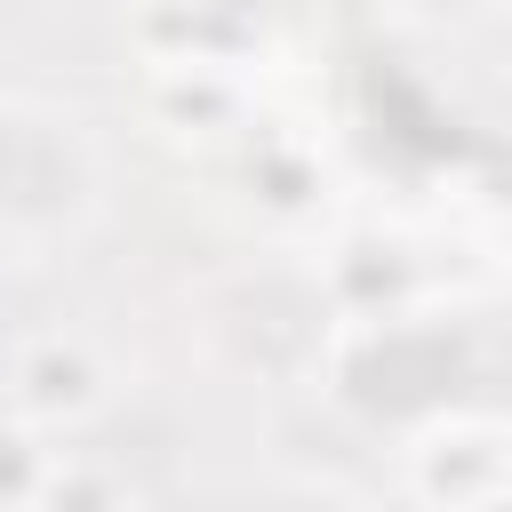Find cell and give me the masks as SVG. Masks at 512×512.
Instances as JSON below:
<instances>
[{"label": "cell", "mask_w": 512, "mask_h": 512, "mask_svg": "<svg viewBox=\"0 0 512 512\" xmlns=\"http://www.w3.org/2000/svg\"><path fill=\"white\" fill-rule=\"evenodd\" d=\"M120 392L112 352L88 328H40L8 352V408L40 432H80L88 416H104Z\"/></svg>", "instance_id": "cell-2"}, {"label": "cell", "mask_w": 512, "mask_h": 512, "mask_svg": "<svg viewBox=\"0 0 512 512\" xmlns=\"http://www.w3.org/2000/svg\"><path fill=\"white\" fill-rule=\"evenodd\" d=\"M120 496H128V480H120V472H104V464H80L72 448H56V456H48L40 504H64V512H72V504H120Z\"/></svg>", "instance_id": "cell-7"}, {"label": "cell", "mask_w": 512, "mask_h": 512, "mask_svg": "<svg viewBox=\"0 0 512 512\" xmlns=\"http://www.w3.org/2000/svg\"><path fill=\"white\" fill-rule=\"evenodd\" d=\"M16 248H24V240H16V232H8V224H0V280H8V272H16Z\"/></svg>", "instance_id": "cell-9"}, {"label": "cell", "mask_w": 512, "mask_h": 512, "mask_svg": "<svg viewBox=\"0 0 512 512\" xmlns=\"http://www.w3.org/2000/svg\"><path fill=\"white\" fill-rule=\"evenodd\" d=\"M48 432L40 424H0V512H24V504H40V480H48Z\"/></svg>", "instance_id": "cell-6"}, {"label": "cell", "mask_w": 512, "mask_h": 512, "mask_svg": "<svg viewBox=\"0 0 512 512\" xmlns=\"http://www.w3.org/2000/svg\"><path fill=\"white\" fill-rule=\"evenodd\" d=\"M144 104H152V128H168V136H224V128H240L248 88L216 56H176V64H152Z\"/></svg>", "instance_id": "cell-4"}, {"label": "cell", "mask_w": 512, "mask_h": 512, "mask_svg": "<svg viewBox=\"0 0 512 512\" xmlns=\"http://www.w3.org/2000/svg\"><path fill=\"white\" fill-rule=\"evenodd\" d=\"M248 184H256V200H264L280 224L312 216V208H320V192H328V176H320V160H312L304 144H264V152H256V168H248Z\"/></svg>", "instance_id": "cell-5"}, {"label": "cell", "mask_w": 512, "mask_h": 512, "mask_svg": "<svg viewBox=\"0 0 512 512\" xmlns=\"http://www.w3.org/2000/svg\"><path fill=\"white\" fill-rule=\"evenodd\" d=\"M96 144L56 104H0V224L32 248L80 232L96 208Z\"/></svg>", "instance_id": "cell-1"}, {"label": "cell", "mask_w": 512, "mask_h": 512, "mask_svg": "<svg viewBox=\"0 0 512 512\" xmlns=\"http://www.w3.org/2000/svg\"><path fill=\"white\" fill-rule=\"evenodd\" d=\"M408 488L448 512H488L512 496V432L496 416H440L408 440Z\"/></svg>", "instance_id": "cell-3"}, {"label": "cell", "mask_w": 512, "mask_h": 512, "mask_svg": "<svg viewBox=\"0 0 512 512\" xmlns=\"http://www.w3.org/2000/svg\"><path fill=\"white\" fill-rule=\"evenodd\" d=\"M496 0H400V16H416V24H480Z\"/></svg>", "instance_id": "cell-8"}]
</instances>
